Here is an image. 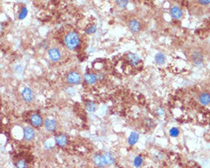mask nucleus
<instances>
[{
	"mask_svg": "<svg viewBox=\"0 0 210 168\" xmlns=\"http://www.w3.org/2000/svg\"><path fill=\"white\" fill-rule=\"evenodd\" d=\"M80 41L79 35L74 31H71L66 35L65 44L67 48L70 50H75L80 45Z\"/></svg>",
	"mask_w": 210,
	"mask_h": 168,
	"instance_id": "f257e3e1",
	"label": "nucleus"
},
{
	"mask_svg": "<svg viewBox=\"0 0 210 168\" xmlns=\"http://www.w3.org/2000/svg\"><path fill=\"white\" fill-rule=\"evenodd\" d=\"M190 60L194 65L200 66L204 62V55L200 49H193L190 54Z\"/></svg>",
	"mask_w": 210,
	"mask_h": 168,
	"instance_id": "f03ea898",
	"label": "nucleus"
},
{
	"mask_svg": "<svg viewBox=\"0 0 210 168\" xmlns=\"http://www.w3.org/2000/svg\"><path fill=\"white\" fill-rule=\"evenodd\" d=\"M67 83L72 85H78L81 81V76L79 73L76 71H73L67 75Z\"/></svg>",
	"mask_w": 210,
	"mask_h": 168,
	"instance_id": "7ed1b4c3",
	"label": "nucleus"
},
{
	"mask_svg": "<svg viewBox=\"0 0 210 168\" xmlns=\"http://www.w3.org/2000/svg\"><path fill=\"white\" fill-rule=\"evenodd\" d=\"M93 162L95 165L99 168H102L105 165H107L105 156L102 154H97L94 155Z\"/></svg>",
	"mask_w": 210,
	"mask_h": 168,
	"instance_id": "20e7f679",
	"label": "nucleus"
},
{
	"mask_svg": "<svg viewBox=\"0 0 210 168\" xmlns=\"http://www.w3.org/2000/svg\"><path fill=\"white\" fill-rule=\"evenodd\" d=\"M126 59H127V61L129 62V64L132 67L138 66L141 62V58L139 57V56L138 54H134V53L128 54Z\"/></svg>",
	"mask_w": 210,
	"mask_h": 168,
	"instance_id": "39448f33",
	"label": "nucleus"
},
{
	"mask_svg": "<svg viewBox=\"0 0 210 168\" xmlns=\"http://www.w3.org/2000/svg\"><path fill=\"white\" fill-rule=\"evenodd\" d=\"M198 101L200 104L203 106H207L210 105V93L208 92H202L199 95Z\"/></svg>",
	"mask_w": 210,
	"mask_h": 168,
	"instance_id": "423d86ee",
	"label": "nucleus"
},
{
	"mask_svg": "<svg viewBox=\"0 0 210 168\" xmlns=\"http://www.w3.org/2000/svg\"><path fill=\"white\" fill-rule=\"evenodd\" d=\"M48 56L52 61H58L61 58V54L60 51L56 47H51L48 50Z\"/></svg>",
	"mask_w": 210,
	"mask_h": 168,
	"instance_id": "0eeeda50",
	"label": "nucleus"
},
{
	"mask_svg": "<svg viewBox=\"0 0 210 168\" xmlns=\"http://www.w3.org/2000/svg\"><path fill=\"white\" fill-rule=\"evenodd\" d=\"M30 122L34 127L39 128L43 125V119L39 114H32L30 116Z\"/></svg>",
	"mask_w": 210,
	"mask_h": 168,
	"instance_id": "6e6552de",
	"label": "nucleus"
},
{
	"mask_svg": "<svg viewBox=\"0 0 210 168\" xmlns=\"http://www.w3.org/2000/svg\"><path fill=\"white\" fill-rule=\"evenodd\" d=\"M23 135H24V138H25L26 141L33 140L34 137H35V130H34L31 127L27 126V127H25V129H24Z\"/></svg>",
	"mask_w": 210,
	"mask_h": 168,
	"instance_id": "1a4fd4ad",
	"label": "nucleus"
},
{
	"mask_svg": "<svg viewBox=\"0 0 210 168\" xmlns=\"http://www.w3.org/2000/svg\"><path fill=\"white\" fill-rule=\"evenodd\" d=\"M22 97L25 102H31L33 100V93L31 89L28 87H25L22 92Z\"/></svg>",
	"mask_w": 210,
	"mask_h": 168,
	"instance_id": "9d476101",
	"label": "nucleus"
},
{
	"mask_svg": "<svg viewBox=\"0 0 210 168\" xmlns=\"http://www.w3.org/2000/svg\"><path fill=\"white\" fill-rule=\"evenodd\" d=\"M129 28L130 31L133 33H138L141 30V24L138 21L132 19L129 22Z\"/></svg>",
	"mask_w": 210,
	"mask_h": 168,
	"instance_id": "9b49d317",
	"label": "nucleus"
},
{
	"mask_svg": "<svg viewBox=\"0 0 210 168\" xmlns=\"http://www.w3.org/2000/svg\"><path fill=\"white\" fill-rule=\"evenodd\" d=\"M67 141H68V138L66 134H59L55 137V142L59 147H61V148L65 147L67 145Z\"/></svg>",
	"mask_w": 210,
	"mask_h": 168,
	"instance_id": "f8f14e48",
	"label": "nucleus"
},
{
	"mask_svg": "<svg viewBox=\"0 0 210 168\" xmlns=\"http://www.w3.org/2000/svg\"><path fill=\"white\" fill-rule=\"evenodd\" d=\"M171 17L174 18V19H180L183 16V11L182 9H179L177 6H174L171 9Z\"/></svg>",
	"mask_w": 210,
	"mask_h": 168,
	"instance_id": "ddd939ff",
	"label": "nucleus"
},
{
	"mask_svg": "<svg viewBox=\"0 0 210 168\" xmlns=\"http://www.w3.org/2000/svg\"><path fill=\"white\" fill-rule=\"evenodd\" d=\"M44 126L48 132H54L56 129V126H57V123H56L55 120L48 118L44 121Z\"/></svg>",
	"mask_w": 210,
	"mask_h": 168,
	"instance_id": "4468645a",
	"label": "nucleus"
},
{
	"mask_svg": "<svg viewBox=\"0 0 210 168\" xmlns=\"http://www.w3.org/2000/svg\"><path fill=\"white\" fill-rule=\"evenodd\" d=\"M139 137H140V136H139V134L138 133V132H131V134H130L129 137V139H128V143H129V145L133 146V145H136V144L138 143V141L139 140Z\"/></svg>",
	"mask_w": 210,
	"mask_h": 168,
	"instance_id": "2eb2a0df",
	"label": "nucleus"
},
{
	"mask_svg": "<svg viewBox=\"0 0 210 168\" xmlns=\"http://www.w3.org/2000/svg\"><path fill=\"white\" fill-rule=\"evenodd\" d=\"M97 75L93 74V73H86L84 76V80L86 81V84L89 85L95 84L97 83Z\"/></svg>",
	"mask_w": 210,
	"mask_h": 168,
	"instance_id": "dca6fc26",
	"label": "nucleus"
},
{
	"mask_svg": "<svg viewBox=\"0 0 210 168\" xmlns=\"http://www.w3.org/2000/svg\"><path fill=\"white\" fill-rule=\"evenodd\" d=\"M154 60L157 64L163 65L165 63V61H166V57H165L164 54H162V53H158L155 55Z\"/></svg>",
	"mask_w": 210,
	"mask_h": 168,
	"instance_id": "f3484780",
	"label": "nucleus"
},
{
	"mask_svg": "<svg viewBox=\"0 0 210 168\" xmlns=\"http://www.w3.org/2000/svg\"><path fill=\"white\" fill-rule=\"evenodd\" d=\"M103 154L105 156L107 165H113V164H114V163H115V158H114L113 155L110 152H105Z\"/></svg>",
	"mask_w": 210,
	"mask_h": 168,
	"instance_id": "a211bd4d",
	"label": "nucleus"
},
{
	"mask_svg": "<svg viewBox=\"0 0 210 168\" xmlns=\"http://www.w3.org/2000/svg\"><path fill=\"white\" fill-rule=\"evenodd\" d=\"M134 166L136 168H139L142 167V165L143 164L144 160L142 158V156H136L134 159Z\"/></svg>",
	"mask_w": 210,
	"mask_h": 168,
	"instance_id": "6ab92c4d",
	"label": "nucleus"
},
{
	"mask_svg": "<svg viewBox=\"0 0 210 168\" xmlns=\"http://www.w3.org/2000/svg\"><path fill=\"white\" fill-rule=\"evenodd\" d=\"M86 109L89 113H94L97 110V105L93 102H87L86 103Z\"/></svg>",
	"mask_w": 210,
	"mask_h": 168,
	"instance_id": "aec40b11",
	"label": "nucleus"
},
{
	"mask_svg": "<svg viewBox=\"0 0 210 168\" xmlns=\"http://www.w3.org/2000/svg\"><path fill=\"white\" fill-rule=\"evenodd\" d=\"M179 129L177 127H172L169 130V134L171 137H177L179 135Z\"/></svg>",
	"mask_w": 210,
	"mask_h": 168,
	"instance_id": "412c9836",
	"label": "nucleus"
},
{
	"mask_svg": "<svg viewBox=\"0 0 210 168\" xmlns=\"http://www.w3.org/2000/svg\"><path fill=\"white\" fill-rule=\"evenodd\" d=\"M129 0H115L116 4L119 6L120 8H126L129 3Z\"/></svg>",
	"mask_w": 210,
	"mask_h": 168,
	"instance_id": "4be33fe9",
	"label": "nucleus"
},
{
	"mask_svg": "<svg viewBox=\"0 0 210 168\" xmlns=\"http://www.w3.org/2000/svg\"><path fill=\"white\" fill-rule=\"evenodd\" d=\"M15 165H16V168H27L26 163L24 161H22V160L18 161Z\"/></svg>",
	"mask_w": 210,
	"mask_h": 168,
	"instance_id": "5701e85b",
	"label": "nucleus"
},
{
	"mask_svg": "<svg viewBox=\"0 0 210 168\" xmlns=\"http://www.w3.org/2000/svg\"><path fill=\"white\" fill-rule=\"evenodd\" d=\"M197 2L199 5L204 7H207L210 5V0H197Z\"/></svg>",
	"mask_w": 210,
	"mask_h": 168,
	"instance_id": "b1692460",
	"label": "nucleus"
},
{
	"mask_svg": "<svg viewBox=\"0 0 210 168\" xmlns=\"http://www.w3.org/2000/svg\"><path fill=\"white\" fill-rule=\"evenodd\" d=\"M96 31H97V28H96V26H93H93H90L89 28L86 29V33L89 34H89H94Z\"/></svg>",
	"mask_w": 210,
	"mask_h": 168,
	"instance_id": "393cba45",
	"label": "nucleus"
},
{
	"mask_svg": "<svg viewBox=\"0 0 210 168\" xmlns=\"http://www.w3.org/2000/svg\"><path fill=\"white\" fill-rule=\"evenodd\" d=\"M27 13H28V12H27V9H25V8H24L23 10L22 11V13H21L20 15H19V18H20V19L24 18H25V16H26Z\"/></svg>",
	"mask_w": 210,
	"mask_h": 168,
	"instance_id": "a878e982",
	"label": "nucleus"
},
{
	"mask_svg": "<svg viewBox=\"0 0 210 168\" xmlns=\"http://www.w3.org/2000/svg\"><path fill=\"white\" fill-rule=\"evenodd\" d=\"M157 113H158V116H163V114H164V111H163V109L159 108L158 110H157Z\"/></svg>",
	"mask_w": 210,
	"mask_h": 168,
	"instance_id": "bb28decb",
	"label": "nucleus"
}]
</instances>
